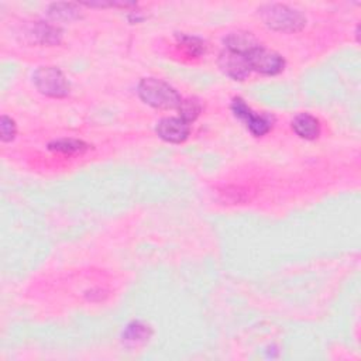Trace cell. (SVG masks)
<instances>
[{"instance_id": "cell-1", "label": "cell", "mask_w": 361, "mask_h": 361, "mask_svg": "<svg viewBox=\"0 0 361 361\" xmlns=\"http://www.w3.org/2000/svg\"><path fill=\"white\" fill-rule=\"evenodd\" d=\"M137 93L144 103L161 111L178 109L180 102H183V98L175 88L157 78L141 80Z\"/></svg>"}, {"instance_id": "cell-2", "label": "cell", "mask_w": 361, "mask_h": 361, "mask_svg": "<svg viewBox=\"0 0 361 361\" xmlns=\"http://www.w3.org/2000/svg\"><path fill=\"white\" fill-rule=\"evenodd\" d=\"M259 15L264 24L275 31L297 33L306 24V19L299 10L281 3L264 5L259 9Z\"/></svg>"}, {"instance_id": "cell-3", "label": "cell", "mask_w": 361, "mask_h": 361, "mask_svg": "<svg viewBox=\"0 0 361 361\" xmlns=\"http://www.w3.org/2000/svg\"><path fill=\"white\" fill-rule=\"evenodd\" d=\"M33 82L43 95L50 98H65L71 91L66 77L55 66H40L34 72Z\"/></svg>"}, {"instance_id": "cell-4", "label": "cell", "mask_w": 361, "mask_h": 361, "mask_svg": "<svg viewBox=\"0 0 361 361\" xmlns=\"http://www.w3.org/2000/svg\"><path fill=\"white\" fill-rule=\"evenodd\" d=\"M232 111L236 118L243 120L247 129L256 137L267 134L272 129L274 119L268 115H257L252 112L248 104L241 98H234L232 103Z\"/></svg>"}, {"instance_id": "cell-5", "label": "cell", "mask_w": 361, "mask_h": 361, "mask_svg": "<svg viewBox=\"0 0 361 361\" xmlns=\"http://www.w3.org/2000/svg\"><path fill=\"white\" fill-rule=\"evenodd\" d=\"M248 61L251 69L260 72L263 75H277L279 72H282L285 66V61L278 53L268 50L263 46L257 47L248 54Z\"/></svg>"}, {"instance_id": "cell-6", "label": "cell", "mask_w": 361, "mask_h": 361, "mask_svg": "<svg viewBox=\"0 0 361 361\" xmlns=\"http://www.w3.org/2000/svg\"><path fill=\"white\" fill-rule=\"evenodd\" d=\"M219 66L228 77L234 81H244L251 75L248 55L225 48L219 55Z\"/></svg>"}, {"instance_id": "cell-7", "label": "cell", "mask_w": 361, "mask_h": 361, "mask_svg": "<svg viewBox=\"0 0 361 361\" xmlns=\"http://www.w3.org/2000/svg\"><path fill=\"white\" fill-rule=\"evenodd\" d=\"M160 138L167 142L179 144L184 142L191 134V123L185 122L183 118H165L161 119L156 127Z\"/></svg>"}, {"instance_id": "cell-8", "label": "cell", "mask_w": 361, "mask_h": 361, "mask_svg": "<svg viewBox=\"0 0 361 361\" xmlns=\"http://www.w3.org/2000/svg\"><path fill=\"white\" fill-rule=\"evenodd\" d=\"M225 46L228 50L248 55L252 50L260 47V43L256 40V37L251 33L236 31V33H230L225 39Z\"/></svg>"}, {"instance_id": "cell-9", "label": "cell", "mask_w": 361, "mask_h": 361, "mask_svg": "<svg viewBox=\"0 0 361 361\" xmlns=\"http://www.w3.org/2000/svg\"><path fill=\"white\" fill-rule=\"evenodd\" d=\"M294 131L305 140H315L320 134L319 120L309 113H299L293 120Z\"/></svg>"}, {"instance_id": "cell-10", "label": "cell", "mask_w": 361, "mask_h": 361, "mask_svg": "<svg viewBox=\"0 0 361 361\" xmlns=\"http://www.w3.org/2000/svg\"><path fill=\"white\" fill-rule=\"evenodd\" d=\"M33 37L40 44L44 46H55L61 41L62 33L58 27L47 24V23H37L33 28Z\"/></svg>"}, {"instance_id": "cell-11", "label": "cell", "mask_w": 361, "mask_h": 361, "mask_svg": "<svg viewBox=\"0 0 361 361\" xmlns=\"http://www.w3.org/2000/svg\"><path fill=\"white\" fill-rule=\"evenodd\" d=\"M80 8L74 3H53L48 8V16L54 21H72L81 17Z\"/></svg>"}, {"instance_id": "cell-12", "label": "cell", "mask_w": 361, "mask_h": 361, "mask_svg": "<svg viewBox=\"0 0 361 361\" xmlns=\"http://www.w3.org/2000/svg\"><path fill=\"white\" fill-rule=\"evenodd\" d=\"M48 149L51 151H57V153H62V154H82L84 151H86L89 149V146L86 142L81 141V140H75V138H62V140H57L54 142H51Z\"/></svg>"}, {"instance_id": "cell-13", "label": "cell", "mask_w": 361, "mask_h": 361, "mask_svg": "<svg viewBox=\"0 0 361 361\" xmlns=\"http://www.w3.org/2000/svg\"><path fill=\"white\" fill-rule=\"evenodd\" d=\"M178 111H179V118H183L188 123H192L202 113V103L196 98H187L180 102Z\"/></svg>"}, {"instance_id": "cell-14", "label": "cell", "mask_w": 361, "mask_h": 361, "mask_svg": "<svg viewBox=\"0 0 361 361\" xmlns=\"http://www.w3.org/2000/svg\"><path fill=\"white\" fill-rule=\"evenodd\" d=\"M179 44L185 48V51L192 55V57H201L202 54H205V43L198 39L194 37V35H179L178 37Z\"/></svg>"}, {"instance_id": "cell-15", "label": "cell", "mask_w": 361, "mask_h": 361, "mask_svg": "<svg viewBox=\"0 0 361 361\" xmlns=\"http://www.w3.org/2000/svg\"><path fill=\"white\" fill-rule=\"evenodd\" d=\"M147 337H149V326H146V324H142L140 322L131 323L130 326H127L126 333H124V340L133 342V343L144 342Z\"/></svg>"}, {"instance_id": "cell-16", "label": "cell", "mask_w": 361, "mask_h": 361, "mask_svg": "<svg viewBox=\"0 0 361 361\" xmlns=\"http://www.w3.org/2000/svg\"><path fill=\"white\" fill-rule=\"evenodd\" d=\"M16 123L12 118L3 115L2 120H0V134H2V141L3 142H9L15 138L16 136Z\"/></svg>"}]
</instances>
